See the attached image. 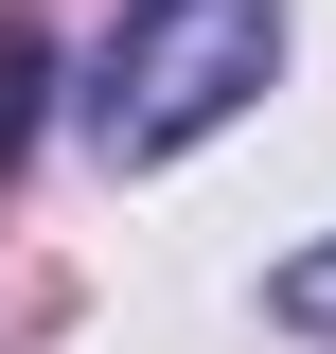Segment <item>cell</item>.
Here are the masks:
<instances>
[{"instance_id": "obj_1", "label": "cell", "mask_w": 336, "mask_h": 354, "mask_svg": "<svg viewBox=\"0 0 336 354\" xmlns=\"http://www.w3.org/2000/svg\"><path fill=\"white\" fill-rule=\"evenodd\" d=\"M265 71H283V0H124V36L88 71V142H106V160H177V142H212Z\"/></svg>"}, {"instance_id": "obj_2", "label": "cell", "mask_w": 336, "mask_h": 354, "mask_svg": "<svg viewBox=\"0 0 336 354\" xmlns=\"http://www.w3.org/2000/svg\"><path fill=\"white\" fill-rule=\"evenodd\" d=\"M36 88H53V53H36V0H0V177H18V142H36Z\"/></svg>"}, {"instance_id": "obj_3", "label": "cell", "mask_w": 336, "mask_h": 354, "mask_svg": "<svg viewBox=\"0 0 336 354\" xmlns=\"http://www.w3.org/2000/svg\"><path fill=\"white\" fill-rule=\"evenodd\" d=\"M265 319H283V337H336V248H301L283 283H265Z\"/></svg>"}]
</instances>
